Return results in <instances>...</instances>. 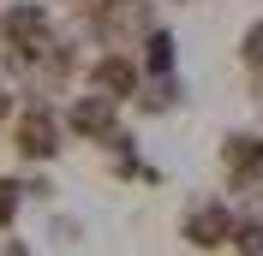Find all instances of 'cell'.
<instances>
[{
  "mask_svg": "<svg viewBox=\"0 0 263 256\" xmlns=\"http://www.w3.org/2000/svg\"><path fill=\"white\" fill-rule=\"evenodd\" d=\"M54 137H60V125H54L48 108H30V113H24V125H18V149H24L30 161H48L54 149H60Z\"/></svg>",
  "mask_w": 263,
  "mask_h": 256,
  "instance_id": "cell-2",
  "label": "cell"
},
{
  "mask_svg": "<svg viewBox=\"0 0 263 256\" xmlns=\"http://www.w3.org/2000/svg\"><path fill=\"white\" fill-rule=\"evenodd\" d=\"M72 131H84V137H108L114 131V101L108 96H90L72 108Z\"/></svg>",
  "mask_w": 263,
  "mask_h": 256,
  "instance_id": "cell-3",
  "label": "cell"
},
{
  "mask_svg": "<svg viewBox=\"0 0 263 256\" xmlns=\"http://www.w3.org/2000/svg\"><path fill=\"white\" fill-rule=\"evenodd\" d=\"M246 60L263 66V24H251V36H246Z\"/></svg>",
  "mask_w": 263,
  "mask_h": 256,
  "instance_id": "cell-10",
  "label": "cell"
},
{
  "mask_svg": "<svg viewBox=\"0 0 263 256\" xmlns=\"http://www.w3.org/2000/svg\"><path fill=\"white\" fill-rule=\"evenodd\" d=\"M149 66H156V72H167V66H174V42H167L162 30L149 36Z\"/></svg>",
  "mask_w": 263,
  "mask_h": 256,
  "instance_id": "cell-7",
  "label": "cell"
},
{
  "mask_svg": "<svg viewBox=\"0 0 263 256\" xmlns=\"http://www.w3.org/2000/svg\"><path fill=\"white\" fill-rule=\"evenodd\" d=\"M6 42H12L18 54H42V42H48V12H42V6H12V12H6Z\"/></svg>",
  "mask_w": 263,
  "mask_h": 256,
  "instance_id": "cell-1",
  "label": "cell"
},
{
  "mask_svg": "<svg viewBox=\"0 0 263 256\" xmlns=\"http://www.w3.org/2000/svg\"><path fill=\"white\" fill-rule=\"evenodd\" d=\"M0 113H6V90H0Z\"/></svg>",
  "mask_w": 263,
  "mask_h": 256,
  "instance_id": "cell-12",
  "label": "cell"
},
{
  "mask_svg": "<svg viewBox=\"0 0 263 256\" xmlns=\"http://www.w3.org/2000/svg\"><path fill=\"white\" fill-rule=\"evenodd\" d=\"M228 167L233 173H257L263 167V143L257 137H228Z\"/></svg>",
  "mask_w": 263,
  "mask_h": 256,
  "instance_id": "cell-5",
  "label": "cell"
},
{
  "mask_svg": "<svg viewBox=\"0 0 263 256\" xmlns=\"http://www.w3.org/2000/svg\"><path fill=\"white\" fill-rule=\"evenodd\" d=\"M6 256H30V250H24V244H6Z\"/></svg>",
  "mask_w": 263,
  "mask_h": 256,
  "instance_id": "cell-11",
  "label": "cell"
},
{
  "mask_svg": "<svg viewBox=\"0 0 263 256\" xmlns=\"http://www.w3.org/2000/svg\"><path fill=\"white\" fill-rule=\"evenodd\" d=\"M239 250L263 256V226H257V221H251V226H239Z\"/></svg>",
  "mask_w": 263,
  "mask_h": 256,
  "instance_id": "cell-9",
  "label": "cell"
},
{
  "mask_svg": "<svg viewBox=\"0 0 263 256\" xmlns=\"http://www.w3.org/2000/svg\"><path fill=\"white\" fill-rule=\"evenodd\" d=\"M12 208H18V185H12V179H0V226L12 221Z\"/></svg>",
  "mask_w": 263,
  "mask_h": 256,
  "instance_id": "cell-8",
  "label": "cell"
},
{
  "mask_svg": "<svg viewBox=\"0 0 263 256\" xmlns=\"http://www.w3.org/2000/svg\"><path fill=\"white\" fill-rule=\"evenodd\" d=\"M96 90H108V101H120L132 90V60H102L96 66Z\"/></svg>",
  "mask_w": 263,
  "mask_h": 256,
  "instance_id": "cell-4",
  "label": "cell"
},
{
  "mask_svg": "<svg viewBox=\"0 0 263 256\" xmlns=\"http://www.w3.org/2000/svg\"><path fill=\"white\" fill-rule=\"evenodd\" d=\"M185 232H192L197 244H221V239H228V215H221V208H203V215H192Z\"/></svg>",
  "mask_w": 263,
  "mask_h": 256,
  "instance_id": "cell-6",
  "label": "cell"
}]
</instances>
